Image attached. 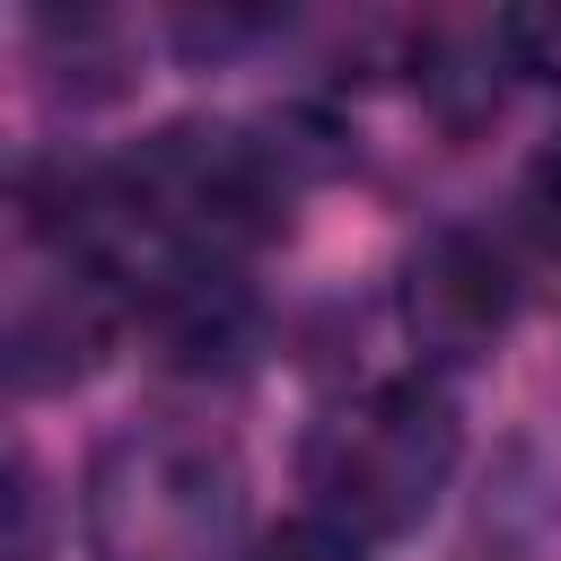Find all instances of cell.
Listing matches in <instances>:
<instances>
[{
  "mask_svg": "<svg viewBox=\"0 0 561 561\" xmlns=\"http://www.w3.org/2000/svg\"><path fill=\"white\" fill-rule=\"evenodd\" d=\"M456 456H465V421H456L447 386L438 377H386V386L351 394L307 438V491H316V517H333L342 535L394 543L438 508Z\"/></svg>",
  "mask_w": 561,
  "mask_h": 561,
  "instance_id": "cell-1",
  "label": "cell"
},
{
  "mask_svg": "<svg viewBox=\"0 0 561 561\" xmlns=\"http://www.w3.org/2000/svg\"><path fill=\"white\" fill-rule=\"evenodd\" d=\"M96 561H228L237 552V465L219 438L175 421H131L88 465Z\"/></svg>",
  "mask_w": 561,
  "mask_h": 561,
  "instance_id": "cell-2",
  "label": "cell"
},
{
  "mask_svg": "<svg viewBox=\"0 0 561 561\" xmlns=\"http://www.w3.org/2000/svg\"><path fill=\"white\" fill-rule=\"evenodd\" d=\"M394 316L412 333V351L430 368H473L491 359V342L508 333L517 316V280H508V254L473 228H430L412 254H403V280H394Z\"/></svg>",
  "mask_w": 561,
  "mask_h": 561,
  "instance_id": "cell-3",
  "label": "cell"
},
{
  "mask_svg": "<svg viewBox=\"0 0 561 561\" xmlns=\"http://www.w3.org/2000/svg\"><path fill=\"white\" fill-rule=\"evenodd\" d=\"M35 245H44V263H26L9 280V386L18 394L79 386L105 359V333H114V289L70 245H53V237H35Z\"/></svg>",
  "mask_w": 561,
  "mask_h": 561,
  "instance_id": "cell-4",
  "label": "cell"
},
{
  "mask_svg": "<svg viewBox=\"0 0 561 561\" xmlns=\"http://www.w3.org/2000/svg\"><path fill=\"white\" fill-rule=\"evenodd\" d=\"M254 561H368V543L359 535H342L333 517H289V526H272L263 543H254Z\"/></svg>",
  "mask_w": 561,
  "mask_h": 561,
  "instance_id": "cell-5",
  "label": "cell"
},
{
  "mask_svg": "<svg viewBox=\"0 0 561 561\" xmlns=\"http://www.w3.org/2000/svg\"><path fill=\"white\" fill-rule=\"evenodd\" d=\"M456 561H543V535H535L526 508H491V517L456 543Z\"/></svg>",
  "mask_w": 561,
  "mask_h": 561,
  "instance_id": "cell-6",
  "label": "cell"
},
{
  "mask_svg": "<svg viewBox=\"0 0 561 561\" xmlns=\"http://www.w3.org/2000/svg\"><path fill=\"white\" fill-rule=\"evenodd\" d=\"M526 219H535V237L561 254V131L535 149V167H526Z\"/></svg>",
  "mask_w": 561,
  "mask_h": 561,
  "instance_id": "cell-7",
  "label": "cell"
}]
</instances>
